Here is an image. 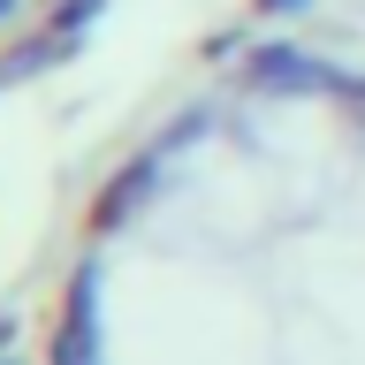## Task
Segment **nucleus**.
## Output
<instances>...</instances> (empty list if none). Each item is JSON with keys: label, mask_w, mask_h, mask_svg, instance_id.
Masks as SVG:
<instances>
[{"label": "nucleus", "mask_w": 365, "mask_h": 365, "mask_svg": "<svg viewBox=\"0 0 365 365\" xmlns=\"http://www.w3.org/2000/svg\"><path fill=\"white\" fill-rule=\"evenodd\" d=\"M8 8H16V0H0V16H8Z\"/></svg>", "instance_id": "obj_1"}]
</instances>
